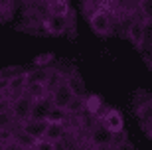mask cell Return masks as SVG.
<instances>
[{
  "label": "cell",
  "mask_w": 152,
  "mask_h": 150,
  "mask_svg": "<svg viewBox=\"0 0 152 150\" xmlns=\"http://www.w3.org/2000/svg\"><path fill=\"white\" fill-rule=\"evenodd\" d=\"M138 2H140V0H113V4L117 6L121 12H124V14H132V12H136Z\"/></svg>",
  "instance_id": "7402d4cb"
},
{
  "label": "cell",
  "mask_w": 152,
  "mask_h": 150,
  "mask_svg": "<svg viewBox=\"0 0 152 150\" xmlns=\"http://www.w3.org/2000/svg\"><path fill=\"white\" fill-rule=\"evenodd\" d=\"M8 140H12L14 144H18V146H22L24 150H30V148H34V144H36V140L30 136V134H26L24 130H20V128H16V130H10V138Z\"/></svg>",
  "instance_id": "5bb4252c"
},
{
  "label": "cell",
  "mask_w": 152,
  "mask_h": 150,
  "mask_svg": "<svg viewBox=\"0 0 152 150\" xmlns=\"http://www.w3.org/2000/svg\"><path fill=\"white\" fill-rule=\"evenodd\" d=\"M85 97H73L71 103L65 107V113H67L69 117H79L81 113H85Z\"/></svg>",
  "instance_id": "ac0fdd59"
},
{
  "label": "cell",
  "mask_w": 152,
  "mask_h": 150,
  "mask_svg": "<svg viewBox=\"0 0 152 150\" xmlns=\"http://www.w3.org/2000/svg\"><path fill=\"white\" fill-rule=\"evenodd\" d=\"M65 81H67L69 89H71V93H73L75 97H85V95H87V89H85L83 79L79 77L77 73H69L67 77H65Z\"/></svg>",
  "instance_id": "9a60e30c"
},
{
  "label": "cell",
  "mask_w": 152,
  "mask_h": 150,
  "mask_svg": "<svg viewBox=\"0 0 152 150\" xmlns=\"http://www.w3.org/2000/svg\"><path fill=\"white\" fill-rule=\"evenodd\" d=\"M0 150H6V144H0Z\"/></svg>",
  "instance_id": "83f0119b"
},
{
  "label": "cell",
  "mask_w": 152,
  "mask_h": 150,
  "mask_svg": "<svg viewBox=\"0 0 152 150\" xmlns=\"http://www.w3.org/2000/svg\"><path fill=\"white\" fill-rule=\"evenodd\" d=\"M138 95L142 97V101L136 97L134 101V111H136V117H138V124L144 132H148L152 128V95L148 93H142L138 91Z\"/></svg>",
  "instance_id": "3957f363"
},
{
  "label": "cell",
  "mask_w": 152,
  "mask_h": 150,
  "mask_svg": "<svg viewBox=\"0 0 152 150\" xmlns=\"http://www.w3.org/2000/svg\"><path fill=\"white\" fill-rule=\"evenodd\" d=\"M51 101L50 97H42V99H34V105H32V115L30 119H36V121H45L48 122V115L51 111Z\"/></svg>",
  "instance_id": "8fae6325"
},
{
  "label": "cell",
  "mask_w": 152,
  "mask_h": 150,
  "mask_svg": "<svg viewBox=\"0 0 152 150\" xmlns=\"http://www.w3.org/2000/svg\"><path fill=\"white\" fill-rule=\"evenodd\" d=\"M26 87H28V77H26V71L20 73V75H16L14 79H10V81H6L4 83V91H6V97L8 99H16V97H20V95L26 93Z\"/></svg>",
  "instance_id": "ba28073f"
},
{
  "label": "cell",
  "mask_w": 152,
  "mask_h": 150,
  "mask_svg": "<svg viewBox=\"0 0 152 150\" xmlns=\"http://www.w3.org/2000/svg\"><path fill=\"white\" fill-rule=\"evenodd\" d=\"M51 75V69L48 67H38L34 71H26V77H28V83H42L48 85V79Z\"/></svg>",
  "instance_id": "2e32d148"
},
{
  "label": "cell",
  "mask_w": 152,
  "mask_h": 150,
  "mask_svg": "<svg viewBox=\"0 0 152 150\" xmlns=\"http://www.w3.org/2000/svg\"><path fill=\"white\" fill-rule=\"evenodd\" d=\"M126 38L132 45H134L136 50L144 44V22H142L140 18H132L126 26Z\"/></svg>",
  "instance_id": "9c48e42d"
},
{
  "label": "cell",
  "mask_w": 152,
  "mask_h": 150,
  "mask_svg": "<svg viewBox=\"0 0 152 150\" xmlns=\"http://www.w3.org/2000/svg\"><path fill=\"white\" fill-rule=\"evenodd\" d=\"M69 115L65 113V109H57V107H51L50 115H48V122H57V124H67Z\"/></svg>",
  "instance_id": "ffe728a7"
},
{
  "label": "cell",
  "mask_w": 152,
  "mask_h": 150,
  "mask_svg": "<svg viewBox=\"0 0 152 150\" xmlns=\"http://www.w3.org/2000/svg\"><path fill=\"white\" fill-rule=\"evenodd\" d=\"M87 142H89V148L93 150H109L113 144V132L99 119H95V122L87 130Z\"/></svg>",
  "instance_id": "6da1fadb"
},
{
  "label": "cell",
  "mask_w": 152,
  "mask_h": 150,
  "mask_svg": "<svg viewBox=\"0 0 152 150\" xmlns=\"http://www.w3.org/2000/svg\"><path fill=\"white\" fill-rule=\"evenodd\" d=\"M18 128L24 130L26 134H30L34 140H39V138H44L45 128H48V122H45V121H36V119H28V121L20 122Z\"/></svg>",
  "instance_id": "30bf717a"
},
{
  "label": "cell",
  "mask_w": 152,
  "mask_h": 150,
  "mask_svg": "<svg viewBox=\"0 0 152 150\" xmlns=\"http://www.w3.org/2000/svg\"><path fill=\"white\" fill-rule=\"evenodd\" d=\"M85 113L91 115V117H99L101 115V109H103V99L99 95L91 93V95H85Z\"/></svg>",
  "instance_id": "4fadbf2b"
},
{
  "label": "cell",
  "mask_w": 152,
  "mask_h": 150,
  "mask_svg": "<svg viewBox=\"0 0 152 150\" xmlns=\"http://www.w3.org/2000/svg\"><path fill=\"white\" fill-rule=\"evenodd\" d=\"M48 97H50V101H51V105H53V107H57V109H65V107L71 103V99H73L75 95L71 93L67 81L63 79V81H59V83L50 91Z\"/></svg>",
  "instance_id": "5b68a950"
},
{
  "label": "cell",
  "mask_w": 152,
  "mask_h": 150,
  "mask_svg": "<svg viewBox=\"0 0 152 150\" xmlns=\"http://www.w3.org/2000/svg\"><path fill=\"white\" fill-rule=\"evenodd\" d=\"M113 14L109 10H95L89 16V28L95 36H101V38H109L113 34Z\"/></svg>",
  "instance_id": "7a4b0ae2"
},
{
  "label": "cell",
  "mask_w": 152,
  "mask_h": 150,
  "mask_svg": "<svg viewBox=\"0 0 152 150\" xmlns=\"http://www.w3.org/2000/svg\"><path fill=\"white\" fill-rule=\"evenodd\" d=\"M67 124H57V122H48V128H45V134L44 138L50 140V142H53V144H57L59 140L67 134Z\"/></svg>",
  "instance_id": "7c38bea8"
},
{
  "label": "cell",
  "mask_w": 152,
  "mask_h": 150,
  "mask_svg": "<svg viewBox=\"0 0 152 150\" xmlns=\"http://www.w3.org/2000/svg\"><path fill=\"white\" fill-rule=\"evenodd\" d=\"M138 53H140L142 59H144L148 65L152 67V45L150 44H142L140 48H138Z\"/></svg>",
  "instance_id": "d4e9b609"
},
{
  "label": "cell",
  "mask_w": 152,
  "mask_h": 150,
  "mask_svg": "<svg viewBox=\"0 0 152 150\" xmlns=\"http://www.w3.org/2000/svg\"><path fill=\"white\" fill-rule=\"evenodd\" d=\"M44 28L50 36H63L69 28V18L67 16H56V14H48L44 20Z\"/></svg>",
  "instance_id": "52a82bcc"
},
{
  "label": "cell",
  "mask_w": 152,
  "mask_h": 150,
  "mask_svg": "<svg viewBox=\"0 0 152 150\" xmlns=\"http://www.w3.org/2000/svg\"><path fill=\"white\" fill-rule=\"evenodd\" d=\"M34 148H36V150H57V146L53 144V142H50V140L39 138V140H36Z\"/></svg>",
  "instance_id": "484cf974"
},
{
  "label": "cell",
  "mask_w": 152,
  "mask_h": 150,
  "mask_svg": "<svg viewBox=\"0 0 152 150\" xmlns=\"http://www.w3.org/2000/svg\"><path fill=\"white\" fill-rule=\"evenodd\" d=\"M48 14L56 16H69V6L65 0H50L48 2Z\"/></svg>",
  "instance_id": "e0dca14e"
},
{
  "label": "cell",
  "mask_w": 152,
  "mask_h": 150,
  "mask_svg": "<svg viewBox=\"0 0 152 150\" xmlns=\"http://www.w3.org/2000/svg\"><path fill=\"white\" fill-rule=\"evenodd\" d=\"M146 134H148V136H150V138H152V128H150V130H148V132H146Z\"/></svg>",
  "instance_id": "f1b7e54d"
},
{
  "label": "cell",
  "mask_w": 152,
  "mask_h": 150,
  "mask_svg": "<svg viewBox=\"0 0 152 150\" xmlns=\"http://www.w3.org/2000/svg\"><path fill=\"white\" fill-rule=\"evenodd\" d=\"M136 14L142 22H152V0H140L136 6Z\"/></svg>",
  "instance_id": "d6986e66"
},
{
  "label": "cell",
  "mask_w": 152,
  "mask_h": 150,
  "mask_svg": "<svg viewBox=\"0 0 152 150\" xmlns=\"http://www.w3.org/2000/svg\"><path fill=\"white\" fill-rule=\"evenodd\" d=\"M97 119H99V121H101L113 134L124 132V119H123V115H121L117 109H105Z\"/></svg>",
  "instance_id": "8992f818"
},
{
  "label": "cell",
  "mask_w": 152,
  "mask_h": 150,
  "mask_svg": "<svg viewBox=\"0 0 152 150\" xmlns=\"http://www.w3.org/2000/svg\"><path fill=\"white\" fill-rule=\"evenodd\" d=\"M8 138H10V130H0V144L8 142Z\"/></svg>",
  "instance_id": "4316f807"
},
{
  "label": "cell",
  "mask_w": 152,
  "mask_h": 150,
  "mask_svg": "<svg viewBox=\"0 0 152 150\" xmlns=\"http://www.w3.org/2000/svg\"><path fill=\"white\" fill-rule=\"evenodd\" d=\"M26 95H30L32 99L48 97V87L42 85V83H28V87H26Z\"/></svg>",
  "instance_id": "44dd1931"
},
{
  "label": "cell",
  "mask_w": 152,
  "mask_h": 150,
  "mask_svg": "<svg viewBox=\"0 0 152 150\" xmlns=\"http://www.w3.org/2000/svg\"><path fill=\"white\" fill-rule=\"evenodd\" d=\"M32 105H34V99H32L30 95H26V93L10 101L8 111L12 113V117H14L16 124H20V122H24V121H28V119H30V115H32Z\"/></svg>",
  "instance_id": "277c9868"
},
{
  "label": "cell",
  "mask_w": 152,
  "mask_h": 150,
  "mask_svg": "<svg viewBox=\"0 0 152 150\" xmlns=\"http://www.w3.org/2000/svg\"><path fill=\"white\" fill-rule=\"evenodd\" d=\"M14 124H16V121L12 117V113L8 109H0V130H10Z\"/></svg>",
  "instance_id": "603a6c76"
},
{
  "label": "cell",
  "mask_w": 152,
  "mask_h": 150,
  "mask_svg": "<svg viewBox=\"0 0 152 150\" xmlns=\"http://www.w3.org/2000/svg\"><path fill=\"white\" fill-rule=\"evenodd\" d=\"M20 73H24L22 67H4V69H0V83L4 85L6 81L14 79L16 75H20Z\"/></svg>",
  "instance_id": "cb8c5ba5"
}]
</instances>
